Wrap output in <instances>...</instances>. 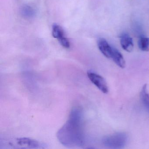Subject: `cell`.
<instances>
[{"label": "cell", "instance_id": "cell-3", "mask_svg": "<svg viewBox=\"0 0 149 149\" xmlns=\"http://www.w3.org/2000/svg\"><path fill=\"white\" fill-rule=\"evenodd\" d=\"M87 74L91 82L95 85L99 90L104 94L108 93L109 91L108 85L102 77L91 71H88Z\"/></svg>", "mask_w": 149, "mask_h": 149}, {"label": "cell", "instance_id": "cell-10", "mask_svg": "<svg viewBox=\"0 0 149 149\" xmlns=\"http://www.w3.org/2000/svg\"><path fill=\"white\" fill-rule=\"evenodd\" d=\"M138 45L140 50L145 52L149 50V38L141 37L139 39Z\"/></svg>", "mask_w": 149, "mask_h": 149}, {"label": "cell", "instance_id": "cell-2", "mask_svg": "<svg viewBox=\"0 0 149 149\" xmlns=\"http://www.w3.org/2000/svg\"><path fill=\"white\" fill-rule=\"evenodd\" d=\"M127 141V135L124 133H117L105 137L103 139V143L106 147L112 149L123 147Z\"/></svg>", "mask_w": 149, "mask_h": 149}, {"label": "cell", "instance_id": "cell-6", "mask_svg": "<svg viewBox=\"0 0 149 149\" xmlns=\"http://www.w3.org/2000/svg\"><path fill=\"white\" fill-rule=\"evenodd\" d=\"M120 44L122 48L126 52H132L133 49V43L132 38L127 35L124 34L121 36Z\"/></svg>", "mask_w": 149, "mask_h": 149}, {"label": "cell", "instance_id": "cell-1", "mask_svg": "<svg viewBox=\"0 0 149 149\" xmlns=\"http://www.w3.org/2000/svg\"><path fill=\"white\" fill-rule=\"evenodd\" d=\"M57 137L64 146L71 147L82 146V112L80 109L74 108L71 110L68 120L57 132Z\"/></svg>", "mask_w": 149, "mask_h": 149}, {"label": "cell", "instance_id": "cell-11", "mask_svg": "<svg viewBox=\"0 0 149 149\" xmlns=\"http://www.w3.org/2000/svg\"><path fill=\"white\" fill-rule=\"evenodd\" d=\"M22 15L26 18H31L35 15V11L33 8L29 6L22 7L21 11Z\"/></svg>", "mask_w": 149, "mask_h": 149}, {"label": "cell", "instance_id": "cell-4", "mask_svg": "<svg viewBox=\"0 0 149 149\" xmlns=\"http://www.w3.org/2000/svg\"><path fill=\"white\" fill-rule=\"evenodd\" d=\"M16 142L18 145L25 148H43L41 143L33 139L28 138H20L16 139Z\"/></svg>", "mask_w": 149, "mask_h": 149}, {"label": "cell", "instance_id": "cell-9", "mask_svg": "<svg viewBox=\"0 0 149 149\" xmlns=\"http://www.w3.org/2000/svg\"><path fill=\"white\" fill-rule=\"evenodd\" d=\"M52 35L54 38L57 39L58 41L65 37L63 29L60 26L57 24L53 25Z\"/></svg>", "mask_w": 149, "mask_h": 149}, {"label": "cell", "instance_id": "cell-7", "mask_svg": "<svg viewBox=\"0 0 149 149\" xmlns=\"http://www.w3.org/2000/svg\"><path fill=\"white\" fill-rule=\"evenodd\" d=\"M111 59L113 60L116 64L120 68H123L125 67V61L123 55L118 50L114 48L113 49V53Z\"/></svg>", "mask_w": 149, "mask_h": 149}, {"label": "cell", "instance_id": "cell-5", "mask_svg": "<svg viewBox=\"0 0 149 149\" xmlns=\"http://www.w3.org/2000/svg\"><path fill=\"white\" fill-rule=\"evenodd\" d=\"M97 46L101 53L108 58H111L113 48L111 47L104 38H100L97 40Z\"/></svg>", "mask_w": 149, "mask_h": 149}, {"label": "cell", "instance_id": "cell-8", "mask_svg": "<svg viewBox=\"0 0 149 149\" xmlns=\"http://www.w3.org/2000/svg\"><path fill=\"white\" fill-rule=\"evenodd\" d=\"M140 98L145 109L149 113V93L147 91V85L145 84L140 92Z\"/></svg>", "mask_w": 149, "mask_h": 149}]
</instances>
